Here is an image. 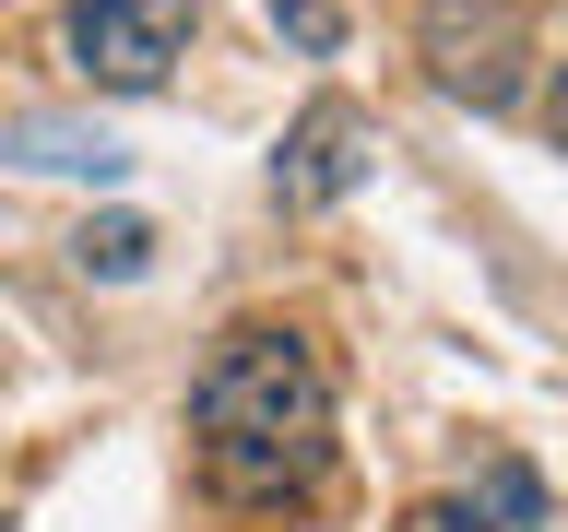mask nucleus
Wrapping results in <instances>:
<instances>
[{"label":"nucleus","instance_id":"6e6552de","mask_svg":"<svg viewBox=\"0 0 568 532\" xmlns=\"http://www.w3.org/2000/svg\"><path fill=\"white\" fill-rule=\"evenodd\" d=\"M545 131H557V154H568V71H557V95H545Z\"/></svg>","mask_w":568,"mask_h":532},{"label":"nucleus","instance_id":"39448f33","mask_svg":"<svg viewBox=\"0 0 568 532\" xmlns=\"http://www.w3.org/2000/svg\"><path fill=\"white\" fill-rule=\"evenodd\" d=\"M426 521H438V532H545V473L497 450L486 473H474V485H450Z\"/></svg>","mask_w":568,"mask_h":532},{"label":"nucleus","instance_id":"20e7f679","mask_svg":"<svg viewBox=\"0 0 568 532\" xmlns=\"http://www.w3.org/2000/svg\"><path fill=\"white\" fill-rule=\"evenodd\" d=\"M367 154H379V131H367V106H344V95H320L296 131H284V154H273V202L284 213H332L367 177Z\"/></svg>","mask_w":568,"mask_h":532},{"label":"nucleus","instance_id":"f03ea898","mask_svg":"<svg viewBox=\"0 0 568 532\" xmlns=\"http://www.w3.org/2000/svg\"><path fill=\"white\" fill-rule=\"evenodd\" d=\"M202 35V0H71V71L106 95H154Z\"/></svg>","mask_w":568,"mask_h":532},{"label":"nucleus","instance_id":"f257e3e1","mask_svg":"<svg viewBox=\"0 0 568 532\" xmlns=\"http://www.w3.org/2000/svg\"><path fill=\"white\" fill-rule=\"evenodd\" d=\"M190 438H202L213 497L308 509L332 473V367L308 355V331H273V319L225 331L213 367L190 379Z\"/></svg>","mask_w":568,"mask_h":532},{"label":"nucleus","instance_id":"423d86ee","mask_svg":"<svg viewBox=\"0 0 568 532\" xmlns=\"http://www.w3.org/2000/svg\"><path fill=\"white\" fill-rule=\"evenodd\" d=\"M142 248H154V225H131V213H119V225H83V273H119V284H131Z\"/></svg>","mask_w":568,"mask_h":532},{"label":"nucleus","instance_id":"0eeeda50","mask_svg":"<svg viewBox=\"0 0 568 532\" xmlns=\"http://www.w3.org/2000/svg\"><path fill=\"white\" fill-rule=\"evenodd\" d=\"M284 35L296 48H332V0H284Z\"/></svg>","mask_w":568,"mask_h":532},{"label":"nucleus","instance_id":"7ed1b4c3","mask_svg":"<svg viewBox=\"0 0 568 532\" xmlns=\"http://www.w3.org/2000/svg\"><path fill=\"white\" fill-rule=\"evenodd\" d=\"M532 24L509 12V0H426V71H438V95H462V106H521V83H532Z\"/></svg>","mask_w":568,"mask_h":532}]
</instances>
